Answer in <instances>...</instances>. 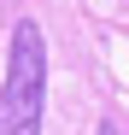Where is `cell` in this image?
I'll list each match as a JSON object with an SVG mask.
<instances>
[{"instance_id":"6da1fadb","label":"cell","mask_w":129,"mask_h":135,"mask_svg":"<svg viewBox=\"0 0 129 135\" xmlns=\"http://www.w3.org/2000/svg\"><path fill=\"white\" fill-rule=\"evenodd\" d=\"M41 100H47V41L41 24L18 18L6 88H0V135H41Z\"/></svg>"},{"instance_id":"7a4b0ae2","label":"cell","mask_w":129,"mask_h":135,"mask_svg":"<svg viewBox=\"0 0 129 135\" xmlns=\"http://www.w3.org/2000/svg\"><path fill=\"white\" fill-rule=\"evenodd\" d=\"M100 135H117V129H112V123H100Z\"/></svg>"}]
</instances>
